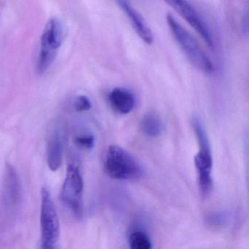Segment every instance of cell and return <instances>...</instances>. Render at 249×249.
Masks as SVG:
<instances>
[{
  "mask_svg": "<svg viewBox=\"0 0 249 249\" xmlns=\"http://www.w3.org/2000/svg\"><path fill=\"white\" fill-rule=\"evenodd\" d=\"M104 167L108 176L116 180H138L143 174V169L139 161L130 153L118 145H110L107 150Z\"/></svg>",
  "mask_w": 249,
  "mask_h": 249,
  "instance_id": "6da1fadb",
  "label": "cell"
},
{
  "mask_svg": "<svg viewBox=\"0 0 249 249\" xmlns=\"http://www.w3.org/2000/svg\"><path fill=\"white\" fill-rule=\"evenodd\" d=\"M192 125L199 143V152L195 155V164L199 178V190L202 197H207L212 192L213 186L211 176L213 158L209 139L203 125L198 118L192 119Z\"/></svg>",
  "mask_w": 249,
  "mask_h": 249,
  "instance_id": "7a4b0ae2",
  "label": "cell"
},
{
  "mask_svg": "<svg viewBox=\"0 0 249 249\" xmlns=\"http://www.w3.org/2000/svg\"><path fill=\"white\" fill-rule=\"evenodd\" d=\"M167 21L175 40L189 62L195 68L205 73L213 72V64L210 60L192 35L178 24L174 17L170 14L167 16Z\"/></svg>",
  "mask_w": 249,
  "mask_h": 249,
  "instance_id": "3957f363",
  "label": "cell"
},
{
  "mask_svg": "<svg viewBox=\"0 0 249 249\" xmlns=\"http://www.w3.org/2000/svg\"><path fill=\"white\" fill-rule=\"evenodd\" d=\"M40 231L42 249H53L59 239L60 225L52 196L48 189L44 187L41 189Z\"/></svg>",
  "mask_w": 249,
  "mask_h": 249,
  "instance_id": "277c9868",
  "label": "cell"
},
{
  "mask_svg": "<svg viewBox=\"0 0 249 249\" xmlns=\"http://www.w3.org/2000/svg\"><path fill=\"white\" fill-rule=\"evenodd\" d=\"M84 180L79 167L71 164L67 169L66 176L62 186L61 199L64 205L77 218L84 213Z\"/></svg>",
  "mask_w": 249,
  "mask_h": 249,
  "instance_id": "5b68a950",
  "label": "cell"
},
{
  "mask_svg": "<svg viewBox=\"0 0 249 249\" xmlns=\"http://www.w3.org/2000/svg\"><path fill=\"white\" fill-rule=\"evenodd\" d=\"M164 2L197 32L211 49L213 48V40L208 27L186 0H164Z\"/></svg>",
  "mask_w": 249,
  "mask_h": 249,
  "instance_id": "8992f818",
  "label": "cell"
},
{
  "mask_svg": "<svg viewBox=\"0 0 249 249\" xmlns=\"http://www.w3.org/2000/svg\"><path fill=\"white\" fill-rule=\"evenodd\" d=\"M21 184L19 176L12 164H6L3 181V198L7 205L16 207L21 202Z\"/></svg>",
  "mask_w": 249,
  "mask_h": 249,
  "instance_id": "52a82bcc",
  "label": "cell"
},
{
  "mask_svg": "<svg viewBox=\"0 0 249 249\" xmlns=\"http://www.w3.org/2000/svg\"><path fill=\"white\" fill-rule=\"evenodd\" d=\"M63 42V28L57 18H51L43 30L40 49L58 52Z\"/></svg>",
  "mask_w": 249,
  "mask_h": 249,
  "instance_id": "ba28073f",
  "label": "cell"
},
{
  "mask_svg": "<svg viewBox=\"0 0 249 249\" xmlns=\"http://www.w3.org/2000/svg\"><path fill=\"white\" fill-rule=\"evenodd\" d=\"M118 2L125 14L127 15L138 36L147 44H152L154 42V36L151 29L147 25L142 16L131 5H129L126 0H118Z\"/></svg>",
  "mask_w": 249,
  "mask_h": 249,
  "instance_id": "9c48e42d",
  "label": "cell"
},
{
  "mask_svg": "<svg viewBox=\"0 0 249 249\" xmlns=\"http://www.w3.org/2000/svg\"><path fill=\"white\" fill-rule=\"evenodd\" d=\"M63 145L60 132L57 129H53L47 145V164L52 172H56L62 164Z\"/></svg>",
  "mask_w": 249,
  "mask_h": 249,
  "instance_id": "30bf717a",
  "label": "cell"
},
{
  "mask_svg": "<svg viewBox=\"0 0 249 249\" xmlns=\"http://www.w3.org/2000/svg\"><path fill=\"white\" fill-rule=\"evenodd\" d=\"M109 101L112 107L121 114H128L133 110L135 105V96L124 88H115L109 94Z\"/></svg>",
  "mask_w": 249,
  "mask_h": 249,
  "instance_id": "8fae6325",
  "label": "cell"
},
{
  "mask_svg": "<svg viewBox=\"0 0 249 249\" xmlns=\"http://www.w3.org/2000/svg\"><path fill=\"white\" fill-rule=\"evenodd\" d=\"M141 129L146 136L157 138L161 135L162 131L161 119L155 112H148L141 120Z\"/></svg>",
  "mask_w": 249,
  "mask_h": 249,
  "instance_id": "7c38bea8",
  "label": "cell"
},
{
  "mask_svg": "<svg viewBox=\"0 0 249 249\" xmlns=\"http://www.w3.org/2000/svg\"><path fill=\"white\" fill-rule=\"evenodd\" d=\"M129 244L131 249H151L152 242L146 233L142 231H134L129 237Z\"/></svg>",
  "mask_w": 249,
  "mask_h": 249,
  "instance_id": "4fadbf2b",
  "label": "cell"
},
{
  "mask_svg": "<svg viewBox=\"0 0 249 249\" xmlns=\"http://www.w3.org/2000/svg\"><path fill=\"white\" fill-rule=\"evenodd\" d=\"M75 143L84 149L91 150L95 145V138L91 135H79L75 138Z\"/></svg>",
  "mask_w": 249,
  "mask_h": 249,
  "instance_id": "5bb4252c",
  "label": "cell"
},
{
  "mask_svg": "<svg viewBox=\"0 0 249 249\" xmlns=\"http://www.w3.org/2000/svg\"><path fill=\"white\" fill-rule=\"evenodd\" d=\"M91 102L88 97L85 95H80L76 97L74 102V108L77 112H85L91 110Z\"/></svg>",
  "mask_w": 249,
  "mask_h": 249,
  "instance_id": "9a60e30c",
  "label": "cell"
},
{
  "mask_svg": "<svg viewBox=\"0 0 249 249\" xmlns=\"http://www.w3.org/2000/svg\"><path fill=\"white\" fill-rule=\"evenodd\" d=\"M207 222L212 227H221L227 221V215L223 213H213L208 215Z\"/></svg>",
  "mask_w": 249,
  "mask_h": 249,
  "instance_id": "2e32d148",
  "label": "cell"
}]
</instances>
